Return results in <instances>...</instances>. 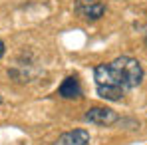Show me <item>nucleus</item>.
I'll return each mask as SVG.
<instances>
[{"instance_id": "1", "label": "nucleus", "mask_w": 147, "mask_h": 145, "mask_svg": "<svg viewBox=\"0 0 147 145\" xmlns=\"http://www.w3.org/2000/svg\"><path fill=\"white\" fill-rule=\"evenodd\" d=\"M98 96L107 101H117L143 80V68L135 58L121 56L109 64H99L94 70Z\"/></svg>"}, {"instance_id": "2", "label": "nucleus", "mask_w": 147, "mask_h": 145, "mask_svg": "<svg viewBox=\"0 0 147 145\" xmlns=\"http://www.w3.org/2000/svg\"><path fill=\"white\" fill-rule=\"evenodd\" d=\"M74 10L80 18H84L88 22H96L105 14V4L99 0H76Z\"/></svg>"}, {"instance_id": "3", "label": "nucleus", "mask_w": 147, "mask_h": 145, "mask_svg": "<svg viewBox=\"0 0 147 145\" xmlns=\"http://www.w3.org/2000/svg\"><path fill=\"white\" fill-rule=\"evenodd\" d=\"M86 121H90V123H94V125H111V123H115L117 121V113L113 111V109H109V107H92V109H88V113H86Z\"/></svg>"}, {"instance_id": "4", "label": "nucleus", "mask_w": 147, "mask_h": 145, "mask_svg": "<svg viewBox=\"0 0 147 145\" xmlns=\"http://www.w3.org/2000/svg\"><path fill=\"white\" fill-rule=\"evenodd\" d=\"M58 94L64 97V99H78V97L82 96V86H80L78 78H76V76L66 78V80L62 82V86L58 88Z\"/></svg>"}, {"instance_id": "5", "label": "nucleus", "mask_w": 147, "mask_h": 145, "mask_svg": "<svg viewBox=\"0 0 147 145\" xmlns=\"http://www.w3.org/2000/svg\"><path fill=\"white\" fill-rule=\"evenodd\" d=\"M56 145H90V133L86 129H74L64 133L56 141Z\"/></svg>"}, {"instance_id": "6", "label": "nucleus", "mask_w": 147, "mask_h": 145, "mask_svg": "<svg viewBox=\"0 0 147 145\" xmlns=\"http://www.w3.org/2000/svg\"><path fill=\"white\" fill-rule=\"evenodd\" d=\"M4 52H6V48H4V42H2V40H0V58H2V56H4Z\"/></svg>"}, {"instance_id": "7", "label": "nucleus", "mask_w": 147, "mask_h": 145, "mask_svg": "<svg viewBox=\"0 0 147 145\" xmlns=\"http://www.w3.org/2000/svg\"><path fill=\"white\" fill-rule=\"evenodd\" d=\"M0 103H2V97H0Z\"/></svg>"}]
</instances>
